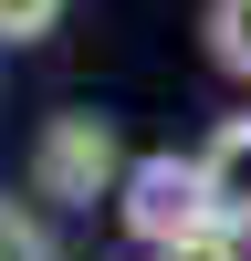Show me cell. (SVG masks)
I'll return each mask as SVG.
<instances>
[{
    "label": "cell",
    "mask_w": 251,
    "mask_h": 261,
    "mask_svg": "<svg viewBox=\"0 0 251 261\" xmlns=\"http://www.w3.org/2000/svg\"><path fill=\"white\" fill-rule=\"evenodd\" d=\"M0 261H63L53 220H42L32 199H0Z\"/></svg>",
    "instance_id": "5b68a950"
},
{
    "label": "cell",
    "mask_w": 251,
    "mask_h": 261,
    "mask_svg": "<svg viewBox=\"0 0 251 261\" xmlns=\"http://www.w3.org/2000/svg\"><path fill=\"white\" fill-rule=\"evenodd\" d=\"M209 63H220L230 84H251V0H209Z\"/></svg>",
    "instance_id": "277c9868"
},
{
    "label": "cell",
    "mask_w": 251,
    "mask_h": 261,
    "mask_svg": "<svg viewBox=\"0 0 251 261\" xmlns=\"http://www.w3.org/2000/svg\"><path fill=\"white\" fill-rule=\"evenodd\" d=\"M199 188H209V220H230L251 241V115H220L199 146Z\"/></svg>",
    "instance_id": "3957f363"
},
{
    "label": "cell",
    "mask_w": 251,
    "mask_h": 261,
    "mask_svg": "<svg viewBox=\"0 0 251 261\" xmlns=\"http://www.w3.org/2000/svg\"><path fill=\"white\" fill-rule=\"evenodd\" d=\"M63 21V0H0V42H42Z\"/></svg>",
    "instance_id": "52a82bcc"
},
{
    "label": "cell",
    "mask_w": 251,
    "mask_h": 261,
    "mask_svg": "<svg viewBox=\"0 0 251 261\" xmlns=\"http://www.w3.org/2000/svg\"><path fill=\"white\" fill-rule=\"evenodd\" d=\"M126 146H115V115H53L32 136V199H53V209H94V199H115L126 188Z\"/></svg>",
    "instance_id": "6da1fadb"
},
{
    "label": "cell",
    "mask_w": 251,
    "mask_h": 261,
    "mask_svg": "<svg viewBox=\"0 0 251 261\" xmlns=\"http://www.w3.org/2000/svg\"><path fill=\"white\" fill-rule=\"evenodd\" d=\"M115 220H126V241H136V251H157V241H178V230H199V220H209L199 157H136V167H126V188H115Z\"/></svg>",
    "instance_id": "7a4b0ae2"
},
{
    "label": "cell",
    "mask_w": 251,
    "mask_h": 261,
    "mask_svg": "<svg viewBox=\"0 0 251 261\" xmlns=\"http://www.w3.org/2000/svg\"><path fill=\"white\" fill-rule=\"evenodd\" d=\"M241 251H251V241H241L230 220H199V230H178V241H157L146 261H241Z\"/></svg>",
    "instance_id": "8992f818"
}]
</instances>
